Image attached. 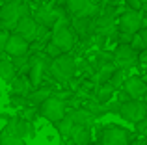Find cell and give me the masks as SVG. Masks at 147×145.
<instances>
[{
    "mask_svg": "<svg viewBox=\"0 0 147 145\" xmlns=\"http://www.w3.org/2000/svg\"><path fill=\"white\" fill-rule=\"evenodd\" d=\"M76 41H78V37H76L75 30L71 28V21H69L65 15H61V17L58 19L56 26L52 28L50 43H54L56 47H60L63 52H71L73 48H75Z\"/></svg>",
    "mask_w": 147,
    "mask_h": 145,
    "instance_id": "6da1fadb",
    "label": "cell"
},
{
    "mask_svg": "<svg viewBox=\"0 0 147 145\" xmlns=\"http://www.w3.org/2000/svg\"><path fill=\"white\" fill-rule=\"evenodd\" d=\"M142 78H144V82H145V84H147V71H145V72H144V75H142Z\"/></svg>",
    "mask_w": 147,
    "mask_h": 145,
    "instance_id": "e575fe53",
    "label": "cell"
},
{
    "mask_svg": "<svg viewBox=\"0 0 147 145\" xmlns=\"http://www.w3.org/2000/svg\"><path fill=\"white\" fill-rule=\"evenodd\" d=\"M4 130L11 132V134L19 136V138H22V140H24L26 136H30V138L36 136V127H34V123L32 121H26L24 117H21V115L9 117V121H7Z\"/></svg>",
    "mask_w": 147,
    "mask_h": 145,
    "instance_id": "30bf717a",
    "label": "cell"
},
{
    "mask_svg": "<svg viewBox=\"0 0 147 145\" xmlns=\"http://www.w3.org/2000/svg\"><path fill=\"white\" fill-rule=\"evenodd\" d=\"M140 63L142 65H147V48L140 52Z\"/></svg>",
    "mask_w": 147,
    "mask_h": 145,
    "instance_id": "4dcf8cb0",
    "label": "cell"
},
{
    "mask_svg": "<svg viewBox=\"0 0 147 145\" xmlns=\"http://www.w3.org/2000/svg\"><path fill=\"white\" fill-rule=\"evenodd\" d=\"M65 11L73 17L78 15H97L99 13V6L93 4L91 0H61Z\"/></svg>",
    "mask_w": 147,
    "mask_h": 145,
    "instance_id": "8fae6325",
    "label": "cell"
},
{
    "mask_svg": "<svg viewBox=\"0 0 147 145\" xmlns=\"http://www.w3.org/2000/svg\"><path fill=\"white\" fill-rule=\"evenodd\" d=\"M117 115L123 117L125 121H129V123L136 125L147 115V106L144 104V101H134V99H130V101L121 102Z\"/></svg>",
    "mask_w": 147,
    "mask_h": 145,
    "instance_id": "52a82bcc",
    "label": "cell"
},
{
    "mask_svg": "<svg viewBox=\"0 0 147 145\" xmlns=\"http://www.w3.org/2000/svg\"><path fill=\"white\" fill-rule=\"evenodd\" d=\"M65 113H67V101L58 97V95L49 97L47 101L39 106V115L45 117L47 121H50L52 125L58 123L61 117H65Z\"/></svg>",
    "mask_w": 147,
    "mask_h": 145,
    "instance_id": "277c9868",
    "label": "cell"
},
{
    "mask_svg": "<svg viewBox=\"0 0 147 145\" xmlns=\"http://www.w3.org/2000/svg\"><path fill=\"white\" fill-rule=\"evenodd\" d=\"M37 28H39V24H37L36 21H34L32 15H28V17H22L19 19L17 26H15V34H19V36H22L26 41H36V36H37Z\"/></svg>",
    "mask_w": 147,
    "mask_h": 145,
    "instance_id": "9a60e30c",
    "label": "cell"
},
{
    "mask_svg": "<svg viewBox=\"0 0 147 145\" xmlns=\"http://www.w3.org/2000/svg\"><path fill=\"white\" fill-rule=\"evenodd\" d=\"M45 54H47L50 60H54V58H58V56L65 54V52L61 50L60 47H56L54 43H50V41H49V43H47V47H45Z\"/></svg>",
    "mask_w": 147,
    "mask_h": 145,
    "instance_id": "d4e9b609",
    "label": "cell"
},
{
    "mask_svg": "<svg viewBox=\"0 0 147 145\" xmlns=\"http://www.w3.org/2000/svg\"><path fill=\"white\" fill-rule=\"evenodd\" d=\"M147 2V0H127V6L130 7V9H138L142 11V7H144V4Z\"/></svg>",
    "mask_w": 147,
    "mask_h": 145,
    "instance_id": "83f0119b",
    "label": "cell"
},
{
    "mask_svg": "<svg viewBox=\"0 0 147 145\" xmlns=\"http://www.w3.org/2000/svg\"><path fill=\"white\" fill-rule=\"evenodd\" d=\"M54 127H56L58 134H60L61 138H69V136H71V132H73V128H75V123H73L71 115H69V113H65V117H61L58 123H54Z\"/></svg>",
    "mask_w": 147,
    "mask_h": 145,
    "instance_id": "44dd1931",
    "label": "cell"
},
{
    "mask_svg": "<svg viewBox=\"0 0 147 145\" xmlns=\"http://www.w3.org/2000/svg\"><path fill=\"white\" fill-rule=\"evenodd\" d=\"M71 28L75 30L76 37L88 41L95 37V15H78L71 19Z\"/></svg>",
    "mask_w": 147,
    "mask_h": 145,
    "instance_id": "9c48e42d",
    "label": "cell"
},
{
    "mask_svg": "<svg viewBox=\"0 0 147 145\" xmlns=\"http://www.w3.org/2000/svg\"><path fill=\"white\" fill-rule=\"evenodd\" d=\"M142 101H144V104L147 106V89H145V95H144V99H142Z\"/></svg>",
    "mask_w": 147,
    "mask_h": 145,
    "instance_id": "836d02e7",
    "label": "cell"
},
{
    "mask_svg": "<svg viewBox=\"0 0 147 145\" xmlns=\"http://www.w3.org/2000/svg\"><path fill=\"white\" fill-rule=\"evenodd\" d=\"M117 34L115 24V6L106 4L104 7H99V13L95 15V36L97 37H112Z\"/></svg>",
    "mask_w": 147,
    "mask_h": 145,
    "instance_id": "3957f363",
    "label": "cell"
},
{
    "mask_svg": "<svg viewBox=\"0 0 147 145\" xmlns=\"http://www.w3.org/2000/svg\"><path fill=\"white\" fill-rule=\"evenodd\" d=\"M9 84H11V93H13V95H21V97H28V95L32 93V89H34L30 78L24 76V75L15 76Z\"/></svg>",
    "mask_w": 147,
    "mask_h": 145,
    "instance_id": "e0dca14e",
    "label": "cell"
},
{
    "mask_svg": "<svg viewBox=\"0 0 147 145\" xmlns=\"http://www.w3.org/2000/svg\"><path fill=\"white\" fill-rule=\"evenodd\" d=\"M123 93H127L129 99H134V101H142L145 95V89H147V84L144 82L142 76H129L125 80V84L121 86Z\"/></svg>",
    "mask_w": 147,
    "mask_h": 145,
    "instance_id": "4fadbf2b",
    "label": "cell"
},
{
    "mask_svg": "<svg viewBox=\"0 0 147 145\" xmlns=\"http://www.w3.org/2000/svg\"><path fill=\"white\" fill-rule=\"evenodd\" d=\"M114 63L119 69H132L140 63V52L134 50L130 45H117L114 50Z\"/></svg>",
    "mask_w": 147,
    "mask_h": 145,
    "instance_id": "8992f818",
    "label": "cell"
},
{
    "mask_svg": "<svg viewBox=\"0 0 147 145\" xmlns=\"http://www.w3.org/2000/svg\"><path fill=\"white\" fill-rule=\"evenodd\" d=\"M39 2H43V4H49V2H52V0H39Z\"/></svg>",
    "mask_w": 147,
    "mask_h": 145,
    "instance_id": "d590c367",
    "label": "cell"
},
{
    "mask_svg": "<svg viewBox=\"0 0 147 145\" xmlns=\"http://www.w3.org/2000/svg\"><path fill=\"white\" fill-rule=\"evenodd\" d=\"M61 9L60 7H49V6H41V7H37L36 11H34V21L37 22L39 26H45V28H50L52 30L54 26H56V22H58V19L61 17Z\"/></svg>",
    "mask_w": 147,
    "mask_h": 145,
    "instance_id": "7c38bea8",
    "label": "cell"
},
{
    "mask_svg": "<svg viewBox=\"0 0 147 145\" xmlns=\"http://www.w3.org/2000/svg\"><path fill=\"white\" fill-rule=\"evenodd\" d=\"M17 76V69H15L13 62L11 60H0V78L4 82H11V80Z\"/></svg>",
    "mask_w": 147,
    "mask_h": 145,
    "instance_id": "7402d4cb",
    "label": "cell"
},
{
    "mask_svg": "<svg viewBox=\"0 0 147 145\" xmlns=\"http://www.w3.org/2000/svg\"><path fill=\"white\" fill-rule=\"evenodd\" d=\"M142 36V39H144V43H145V47H147V22L144 21V26L140 28V32H138Z\"/></svg>",
    "mask_w": 147,
    "mask_h": 145,
    "instance_id": "f1b7e54d",
    "label": "cell"
},
{
    "mask_svg": "<svg viewBox=\"0 0 147 145\" xmlns=\"http://www.w3.org/2000/svg\"><path fill=\"white\" fill-rule=\"evenodd\" d=\"M142 15H144V19L147 17V2L144 4V7H142Z\"/></svg>",
    "mask_w": 147,
    "mask_h": 145,
    "instance_id": "d6a6232c",
    "label": "cell"
},
{
    "mask_svg": "<svg viewBox=\"0 0 147 145\" xmlns=\"http://www.w3.org/2000/svg\"><path fill=\"white\" fill-rule=\"evenodd\" d=\"M67 113L71 115L75 127H91V125L95 123V119H97L88 108H73V110H69Z\"/></svg>",
    "mask_w": 147,
    "mask_h": 145,
    "instance_id": "2e32d148",
    "label": "cell"
},
{
    "mask_svg": "<svg viewBox=\"0 0 147 145\" xmlns=\"http://www.w3.org/2000/svg\"><path fill=\"white\" fill-rule=\"evenodd\" d=\"M90 145H100V142H99V143H95V142H91V143H90Z\"/></svg>",
    "mask_w": 147,
    "mask_h": 145,
    "instance_id": "8d00e7d4",
    "label": "cell"
},
{
    "mask_svg": "<svg viewBox=\"0 0 147 145\" xmlns=\"http://www.w3.org/2000/svg\"><path fill=\"white\" fill-rule=\"evenodd\" d=\"M69 138H71V142L75 145H90L91 138H93L91 127H75Z\"/></svg>",
    "mask_w": 147,
    "mask_h": 145,
    "instance_id": "ac0fdd59",
    "label": "cell"
},
{
    "mask_svg": "<svg viewBox=\"0 0 147 145\" xmlns=\"http://www.w3.org/2000/svg\"><path fill=\"white\" fill-rule=\"evenodd\" d=\"M130 145H147V138L145 136H142V138H136L130 142Z\"/></svg>",
    "mask_w": 147,
    "mask_h": 145,
    "instance_id": "f546056e",
    "label": "cell"
},
{
    "mask_svg": "<svg viewBox=\"0 0 147 145\" xmlns=\"http://www.w3.org/2000/svg\"><path fill=\"white\" fill-rule=\"evenodd\" d=\"M9 30H0V52H6V45L9 39Z\"/></svg>",
    "mask_w": 147,
    "mask_h": 145,
    "instance_id": "4316f807",
    "label": "cell"
},
{
    "mask_svg": "<svg viewBox=\"0 0 147 145\" xmlns=\"http://www.w3.org/2000/svg\"><path fill=\"white\" fill-rule=\"evenodd\" d=\"M115 95V87L110 86V84H99V86H95L93 89V99L100 104H106V102L112 101V97Z\"/></svg>",
    "mask_w": 147,
    "mask_h": 145,
    "instance_id": "d6986e66",
    "label": "cell"
},
{
    "mask_svg": "<svg viewBox=\"0 0 147 145\" xmlns=\"http://www.w3.org/2000/svg\"><path fill=\"white\" fill-rule=\"evenodd\" d=\"M142 26H144V15H142V11L127 7V9L119 15V21H117V30L119 32L138 34Z\"/></svg>",
    "mask_w": 147,
    "mask_h": 145,
    "instance_id": "ba28073f",
    "label": "cell"
},
{
    "mask_svg": "<svg viewBox=\"0 0 147 145\" xmlns=\"http://www.w3.org/2000/svg\"><path fill=\"white\" fill-rule=\"evenodd\" d=\"M132 136L119 125H106L100 132V145H130Z\"/></svg>",
    "mask_w": 147,
    "mask_h": 145,
    "instance_id": "5b68a950",
    "label": "cell"
},
{
    "mask_svg": "<svg viewBox=\"0 0 147 145\" xmlns=\"http://www.w3.org/2000/svg\"><path fill=\"white\" fill-rule=\"evenodd\" d=\"M0 145H26L24 140L11 134L7 130H0Z\"/></svg>",
    "mask_w": 147,
    "mask_h": 145,
    "instance_id": "603a6c76",
    "label": "cell"
},
{
    "mask_svg": "<svg viewBox=\"0 0 147 145\" xmlns=\"http://www.w3.org/2000/svg\"><path fill=\"white\" fill-rule=\"evenodd\" d=\"M28 50H30V41H26L22 36L15 32L11 34L6 45V54H9L11 58H17V56H26Z\"/></svg>",
    "mask_w": 147,
    "mask_h": 145,
    "instance_id": "5bb4252c",
    "label": "cell"
},
{
    "mask_svg": "<svg viewBox=\"0 0 147 145\" xmlns=\"http://www.w3.org/2000/svg\"><path fill=\"white\" fill-rule=\"evenodd\" d=\"M127 78H129V76H127V71H125V69H119V67H115V71H114V75H112V78L108 80V84H110V86H114L115 89H119V87L125 84Z\"/></svg>",
    "mask_w": 147,
    "mask_h": 145,
    "instance_id": "cb8c5ba5",
    "label": "cell"
},
{
    "mask_svg": "<svg viewBox=\"0 0 147 145\" xmlns=\"http://www.w3.org/2000/svg\"><path fill=\"white\" fill-rule=\"evenodd\" d=\"M49 75L52 78H56L58 82H69V80L75 78L76 75V60L73 54L65 52V54L58 56L50 62L49 67Z\"/></svg>",
    "mask_w": 147,
    "mask_h": 145,
    "instance_id": "7a4b0ae2",
    "label": "cell"
},
{
    "mask_svg": "<svg viewBox=\"0 0 147 145\" xmlns=\"http://www.w3.org/2000/svg\"><path fill=\"white\" fill-rule=\"evenodd\" d=\"M110 4H114V6L117 7V6H123V4H127V0H110Z\"/></svg>",
    "mask_w": 147,
    "mask_h": 145,
    "instance_id": "1f68e13d",
    "label": "cell"
},
{
    "mask_svg": "<svg viewBox=\"0 0 147 145\" xmlns=\"http://www.w3.org/2000/svg\"><path fill=\"white\" fill-rule=\"evenodd\" d=\"M130 47H132L134 50H138V52H142V50H145V48H147L140 34H134V37H132V43H130Z\"/></svg>",
    "mask_w": 147,
    "mask_h": 145,
    "instance_id": "484cf974",
    "label": "cell"
},
{
    "mask_svg": "<svg viewBox=\"0 0 147 145\" xmlns=\"http://www.w3.org/2000/svg\"><path fill=\"white\" fill-rule=\"evenodd\" d=\"M49 97H52V89H50V87H34L32 93L26 99H28L30 106H41Z\"/></svg>",
    "mask_w": 147,
    "mask_h": 145,
    "instance_id": "ffe728a7",
    "label": "cell"
},
{
    "mask_svg": "<svg viewBox=\"0 0 147 145\" xmlns=\"http://www.w3.org/2000/svg\"><path fill=\"white\" fill-rule=\"evenodd\" d=\"M0 97H2V91H0Z\"/></svg>",
    "mask_w": 147,
    "mask_h": 145,
    "instance_id": "74e56055",
    "label": "cell"
}]
</instances>
